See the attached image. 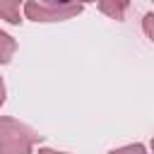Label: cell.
Instances as JSON below:
<instances>
[{
    "label": "cell",
    "instance_id": "cell-2",
    "mask_svg": "<svg viewBox=\"0 0 154 154\" xmlns=\"http://www.w3.org/2000/svg\"><path fill=\"white\" fill-rule=\"evenodd\" d=\"M82 12V2H72V5H55V2H38V0H29L24 5V14L31 22H65L72 19Z\"/></svg>",
    "mask_w": 154,
    "mask_h": 154
},
{
    "label": "cell",
    "instance_id": "cell-5",
    "mask_svg": "<svg viewBox=\"0 0 154 154\" xmlns=\"http://www.w3.org/2000/svg\"><path fill=\"white\" fill-rule=\"evenodd\" d=\"M14 51H17V41H14L7 31L0 29V63L7 65V63L12 60V55H14Z\"/></svg>",
    "mask_w": 154,
    "mask_h": 154
},
{
    "label": "cell",
    "instance_id": "cell-8",
    "mask_svg": "<svg viewBox=\"0 0 154 154\" xmlns=\"http://www.w3.org/2000/svg\"><path fill=\"white\" fill-rule=\"evenodd\" d=\"M125 149H130V152H132V149H135V152H144L142 144H125V147H120V152H125Z\"/></svg>",
    "mask_w": 154,
    "mask_h": 154
},
{
    "label": "cell",
    "instance_id": "cell-9",
    "mask_svg": "<svg viewBox=\"0 0 154 154\" xmlns=\"http://www.w3.org/2000/svg\"><path fill=\"white\" fill-rule=\"evenodd\" d=\"M5 96H7V94H5V82H2V77H0V106L5 103Z\"/></svg>",
    "mask_w": 154,
    "mask_h": 154
},
{
    "label": "cell",
    "instance_id": "cell-10",
    "mask_svg": "<svg viewBox=\"0 0 154 154\" xmlns=\"http://www.w3.org/2000/svg\"><path fill=\"white\" fill-rule=\"evenodd\" d=\"M149 147H152V152H154V140H152V144H149Z\"/></svg>",
    "mask_w": 154,
    "mask_h": 154
},
{
    "label": "cell",
    "instance_id": "cell-1",
    "mask_svg": "<svg viewBox=\"0 0 154 154\" xmlns=\"http://www.w3.org/2000/svg\"><path fill=\"white\" fill-rule=\"evenodd\" d=\"M38 142L41 135L36 130L10 116H0V154H29Z\"/></svg>",
    "mask_w": 154,
    "mask_h": 154
},
{
    "label": "cell",
    "instance_id": "cell-6",
    "mask_svg": "<svg viewBox=\"0 0 154 154\" xmlns=\"http://www.w3.org/2000/svg\"><path fill=\"white\" fill-rule=\"evenodd\" d=\"M142 29H144L147 38L154 43V12H147V14L142 17Z\"/></svg>",
    "mask_w": 154,
    "mask_h": 154
},
{
    "label": "cell",
    "instance_id": "cell-3",
    "mask_svg": "<svg viewBox=\"0 0 154 154\" xmlns=\"http://www.w3.org/2000/svg\"><path fill=\"white\" fill-rule=\"evenodd\" d=\"M96 5H99V10L106 17L116 19V22H123L125 19V12L130 7V0H96Z\"/></svg>",
    "mask_w": 154,
    "mask_h": 154
},
{
    "label": "cell",
    "instance_id": "cell-7",
    "mask_svg": "<svg viewBox=\"0 0 154 154\" xmlns=\"http://www.w3.org/2000/svg\"><path fill=\"white\" fill-rule=\"evenodd\" d=\"M43 2H55V5H72V2H91V0H43Z\"/></svg>",
    "mask_w": 154,
    "mask_h": 154
},
{
    "label": "cell",
    "instance_id": "cell-4",
    "mask_svg": "<svg viewBox=\"0 0 154 154\" xmlns=\"http://www.w3.org/2000/svg\"><path fill=\"white\" fill-rule=\"evenodd\" d=\"M19 7H22V0H0V19H5L12 26H19L22 24Z\"/></svg>",
    "mask_w": 154,
    "mask_h": 154
}]
</instances>
